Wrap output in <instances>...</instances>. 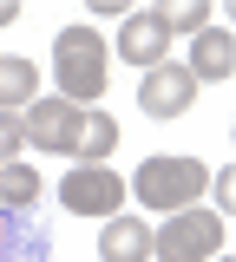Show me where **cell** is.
<instances>
[{
  "mask_svg": "<svg viewBox=\"0 0 236 262\" xmlns=\"http://www.w3.org/2000/svg\"><path fill=\"white\" fill-rule=\"evenodd\" d=\"M33 98H39V66L20 59V53H7V59H0V112H13V118H20Z\"/></svg>",
  "mask_w": 236,
  "mask_h": 262,
  "instance_id": "obj_10",
  "label": "cell"
},
{
  "mask_svg": "<svg viewBox=\"0 0 236 262\" xmlns=\"http://www.w3.org/2000/svg\"><path fill=\"white\" fill-rule=\"evenodd\" d=\"M223 249V216L217 210H170L164 229H151V256L158 262H217Z\"/></svg>",
  "mask_w": 236,
  "mask_h": 262,
  "instance_id": "obj_3",
  "label": "cell"
},
{
  "mask_svg": "<svg viewBox=\"0 0 236 262\" xmlns=\"http://www.w3.org/2000/svg\"><path fill=\"white\" fill-rule=\"evenodd\" d=\"M53 72H59V98H72L79 112L105 92V79H112V46H105L92 27H66L53 39Z\"/></svg>",
  "mask_w": 236,
  "mask_h": 262,
  "instance_id": "obj_1",
  "label": "cell"
},
{
  "mask_svg": "<svg viewBox=\"0 0 236 262\" xmlns=\"http://www.w3.org/2000/svg\"><path fill=\"white\" fill-rule=\"evenodd\" d=\"M170 53V33L158 20V7H144V13H125V27H118V59H132L138 72H151V66H164Z\"/></svg>",
  "mask_w": 236,
  "mask_h": 262,
  "instance_id": "obj_7",
  "label": "cell"
},
{
  "mask_svg": "<svg viewBox=\"0 0 236 262\" xmlns=\"http://www.w3.org/2000/svg\"><path fill=\"white\" fill-rule=\"evenodd\" d=\"M99 256L105 262H144L151 256V223H144V216H105Z\"/></svg>",
  "mask_w": 236,
  "mask_h": 262,
  "instance_id": "obj_9",
  "label": "cell"
},
{
  "mask_svg": "<svg viewBox=\"0 0 236 262\" xmlns=\"http://www.w3.org/2000/svg\"><path fill=\"white\" fill-rule=\"evenodd\" d=\"M203 190H210V170H203V158H184V151H158L132 177V196L144 210H190Z\"/></svg>",
  "mask_w": 236,
  "mask_h": 262,
  "instance_id": "obj_2",
  "label": "cell"
},
{
  "mask_svg": "<svg viewBox=\"0 0 236 262\" xmlns=\"http://www.w3.org/2000/svg\"><path fill=\"white\" fill-rule=\"evenodd\" d=\"M112 144H118V118H105V112H79V131H72V151H66V158L105 164V158H112Z\"/></svg>",
  "mask_w": 236,
  "mask_h": 262,
  "instance_id": "obj_11",
  "label": "cell"
},
{
  "mask_svg": "<svg viewBox=\"0 0 236 262\" xmlns=\"http://www.w3.org/2000/svg\"><path fill=\"white\" fill-rule=\"evenodd\" d=\"M158 20H164V33H190V39H197V33L210 27V0H164Z\"/></svg>",
  "mask_w": 236,
  "mask_h": 262,
  "instance_id": "obj_13",
  "label": "cell"
},
{
  "mask_svg": "<svg viewBox=\"0 0 236 262\" xmlns=\"http://www.w3.org/2000/svg\"><path fill=\"white\" fill-rule=\"evenodd\" d=\"M72 131H79V105H72V98H33V105L20 112V138L39 144L46 158H66Z\"/></svg>",
  "mask_w": 236,
  "mask_h": 262,
  "instance_id": "obj_5",
  "label": "cell"
},
{
  "mask_svg": "<svg viewBox=\"0 0 236 262\" xmlns=\"http://www.w3.org/2000/svg\"><path fill=\"white\" fill-rule=\"evenodd\" d=\"M138 105L151 112V118H177V112H190L197 105V79L184 72V66H151L144 72V85H138Z\"/></svg>",
  "mask_w": 236,
  "mask_h": 262,
  "instance_id": "obj_6",
  "label": "cell"
},
{
  "mask_svg": "<svg viewBox=\"0 0 236 262\" xmlns=\"http://www.w3.org/2000/svg\"><path fill=\"white\" fill-rule=\"evenodd\" d=\"M0 203H7V210H33L39 203V170L33 164H0Z\"/></svg>",
  "mask_w": 236,
  "mask_h": 262,
  "instance_id": "obj_12",
  "label": "cell"
},
{
  "mask_svg": "<svg viewBox=\"0 0 236 262\" xmlns=\"http://www.w3.org/2000/svg\"><path fill=\"white\" fill-rule=\"evenodd\" d=\"M20 151H27V138H20V118H13V112H0V164H13Z\"/></svg>",
  "mask_w": 236,
  "mask_h": 262,
  "instance_id": "obj_14",
  "label": "cell"
},
{
  "mask_svg": "<svg viewBox=\"0 0 236 262\" xmlns=\"http://www.w3.org/2000/svg\"><path fill=\"white\" fill-rule=\"evenodd\" d=\"M230 66H236V39L223 27H203L197 39H190V59H184L190 79H230Z\"/></svg>",
  "mask_w": 236,
  "mask_h": 262,
  "instance_id": "obj_8",
  "label": "cell"
},
{
  "mask_svg": "<svg viewBox=\"0 0 236 262\" xmlns=\"http://www.w3.org/2000/svg\"><path fill=\"white\" fill-rule=\"evenodd\" d=\"M13 20H20V7H13V0H0V27H13Z\"/></svg>",
  "mask_w": 236,
  "mask_h": 262,
  "instance_id": "obj_15",
  "label": "cell"
},
{
  "mask_svg": "<svg viewBox=\"0 0 236 262\" xmlns=\"http://www.w3.org/2000/svg\"><path fill=\"white\" fill-rule=\"evenodd\" d=\"M59 203L79 210V216H118V203H125V177L105 170V164H79L66 184H59Z\"/></svg>",
  "mask_w": 236,
  "mask_h": 262,
  "instance_id": "obj_4",
  "label": "cell"
}]
</instances>
